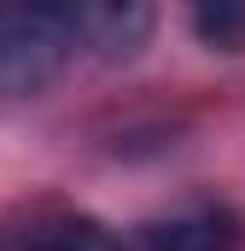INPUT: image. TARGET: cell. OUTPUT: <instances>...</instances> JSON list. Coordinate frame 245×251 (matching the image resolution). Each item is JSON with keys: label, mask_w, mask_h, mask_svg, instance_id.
<instances>
[{"label": "cell", "mask_w": 245, "mask_h": 251, "mask_svg": "<svg viewBox=\"0 0 245 251\" xmlns=\"http://www.w3.org/2000/svg\"><path fill=\"white\" fill-rule=\"evenodd\" d=\"M140 251H234V216L216 204H193L140 234Z\"/></svg>", "instance_id": "3957f363"}, {"label": "cell", "mask_w": 245, "mask_h": 251, "mask_svg": "<svg viewBox=\"0 0 245 251\" xmlns=\"http://www.w3.org/2000/svg\"><path fill=\"white\" fill-rule=\"evenodd\" d=\"M64 29H70V47H88L99 59H128L146 35H152V6H134V0H82V6H64Z\"/></svg>", "instance_id": "7a4b0ae2"}, {"label": "cell", "mask_w": 245, "mask_h": 251, "mask_svg": "<svg viewBox=\"0 0 245 251\" xmlns=\"http://www.w3.org/2000/svg\"><path fill=\"white\" fill-rule=\"evenodd\" d=\"M24 251H122V246L94 216H47L24 234Z\"/></svg>", "instance_id": "277c9868"}, {"label": "cell", "mask_w": 245, "mask_h": 251, "mask_svg": "<svg viewBox=\"0 0 245 251\" xmlns=\"http://www.w3.org/2000/svg\"><path fill=\"white\" fill-rule=\"evenodd\" d=\"M70 53L64 6H0V94H41Z\"/></svg>", "instance_id": "6da1fadb"}, {"label": "cell", "mask_w": 245, "mask_h": 251, "mask_svg": "<svg viewBox=\"0 0 245 251\" xmlns=\"http://www.w3.org/2000/svg\"><path fill=\"white\" fill-rule=\"evenodd\" d=\"M193 29H198L210 47H222V53H240V47H245V6H234V0L198 6V12H193Z\"/></svg>", "instance_id": "5b68a950"}]
</instances>
